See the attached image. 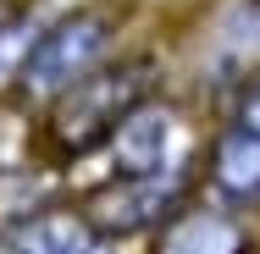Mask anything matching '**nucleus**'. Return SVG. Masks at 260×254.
Listing matches in <instances>:
<instances>
[{"label": "nucleus", "mask_w": 260, "mask_h": 254, "mask_svg": "<svg viewBox=\"0 0 260 254\" xmlns=\"http://www.w3.org/2000/svg\"><path fill=\"white\" fill-rule=\"evenodd\" d=\"M17 254H111L89 215H39L17 232Z\"/></svg>", "instance_id": "obj_6"}, {"label": "nucleus", "mask_w": 260, "mask_h": 254, "mask_svg": "<svg viewBox=\"0 0 260 254\" xmlns=\"http://www.w3.org/2000/svg\"><path fill=\"white\" fill-rule=\"evenodd\" d=\"M105 45H111V11H72V17L55 22L50 33L34 39V50L22 61V72H17V89L28 100H55L83 72H94Z\"/></svg>", "instance_id": "obj_2"}, {"label": "nucleus", "mask_w": 260, "mask_h": 254, "mask_svg": "<svg viewBox=\"0 0 260 254\" xmlns=\"http://www.w3.org/2000/svg\"><path fill=\"white\" fill-rule=\"evenodd\" d=\"M150 83H155V61L150 55L116 61L105 72H83L50 105V144L61 155H89L94 144H111L122 116L150 100Z\"/></svg>", "instance_id": "obj_1"}, {"label": "nucleus", "mask_w": 260, "mask_h": 254, "mask_svg": "<svg viewBox=\"0 0 260 254\" xmlns=\"http://www.w3.org/2000/svg\"><path fill=\"white\" fill-rule=\"evenodd\" d=\"M210 72H216V83H255L260 78V0H244L221 22Z\"/></svg>", "instance_id": "obj_5"}, {"label": "nucleus", "mask_w": 260, "mask_h": 254, "mask_svg": "<svg viewBox=\"0 0 260 254\" xmlns=\"http://www.w3.org/2000/svg\"><path fill=\"white\" fill-rule=\"evenodd\" d=\"M160 254H244V232H238V221H227L216 210H188L166 227Z\"/></svg>", "instance_id": "obj_8"}, {"label": "nucleus", "mask_w": 260, "mask_h": 254, "mask_svg": "<svg viewBox=\"0 0 260 254\" xmlns=\"http://www.w3.org/2000/svg\"><path fill=\"white\" fill-rule=\"evenodd\" d=\"M183 194H188V171H177V166H160V171L122 177L116 188L94 194L83 215L100 227L105 238H127V232H144V227L166 221V215L183 204Z\"/></svg>", "instance_id": "obj_3"}, {"label": "nucleus", "mask_w": 260, "mask_h": 254, "mask_svg": "<svg viewBox=\"0 0 260 254\" xmlns=\"http://www.w3.org/2000/svg\"><path fill=\"white\" fill-rule=\"evenodd\" d=\"M210 177L227 199H260V133L227 127L216 144V160H210Z\"/></svg>", "instance_id": "obj_7"}, {"label": "nucleus", "mask_w": 260, "mask_h": 254, "mask_svg": "<svg viewBox=\"0 0 260 254\" xmlns=\"http://www.w3.org/2000/svg\"><path fill=\"white\" fill-rule=\"evenodd\" d=\"M166 144H172V116L160 105H139L122 116V127L111 133V160H116V177H144L166 166Z\"/></svg>", "instance_id": "obj_4"}, {"label": "nucleus", "mask_w": 260, "mask_h": 254, "mask_svg": "<svg viewBox=\"0 0 260 254\" xmlns=\"http://www.w3.org/2000/svg\"><path fill=\"white\" fill-rule=\"evenodd\" d=\"M238 127H249V133H260V78L255 83H244V94H238V116H233Z\"/></svg>", "instance_id": "obj_9"}]
</instances>
